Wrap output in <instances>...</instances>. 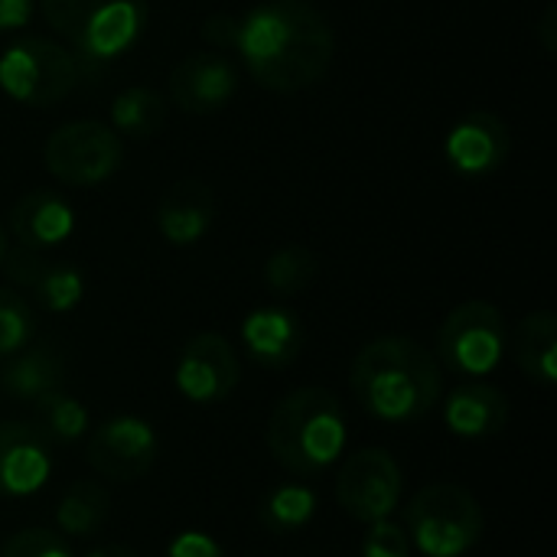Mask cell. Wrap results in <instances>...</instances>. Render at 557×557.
Masks as SVG:
<instances>
[{"label":"cell","mask_w":557,"mask_h":557,"mask_svg":"<svg viewBox=\"0 0 557 557\" xmlns=\"http://www.w3.org/2000/svg\"><path fill=\"white\" fill-rule=\"evenodd\" d=\"M235 52L261 88L294 95L330 72L336 33L310 0H264L238 16Z\"/></svg>","instance_id":"1"},{"label":"cell","mask_w":557,"mask_h":557,"mask_svg":"<svg viewBox=\"0 0 557 557\" xmlns=\"http://www.w3.org/2000/svg\"><path fill=\"white\" fill-rule=\"evenodd\" d=\"M352 395L362 411L385 424L428 418L444 395V369L411 336H379L352 359Z\"/></svg>","instance_id":"2"},{"label":"cell","mask_w":557,"mask_h":557,"mask_svg":"<svg viewBox=\"0 0 557 557\" xmlns=\"http://www.w3.org/2000/svg\"><path fill=\"white\" fill-rule=\"evenodd\" d=\"M264 441L284 470L297 476H320L346 454V408L330 388H297L274 405Z\"/></svg>","instance_id":"3"},{"label":"cell","mask_w":557,"mask_h":557,"mask_svg":"<svg viewBox=\"0 0 557 557\" xmlns=\"http://www.w3.org/2000/svg\"><path fill=\"white\" fill-rule=\"evenodd\" d=\"M46 23L88 62H111L131 52L150 20L147 0H39Z\"/></svg>","instance_id":"4"},{"label":"cell","mask_w":557,"mask_h":557,"mask_svg":"<svg viewBox=\"0 0 557 557\" xmlns=\"http://www.w3.org/2000/svg\"><path fill=\"white\" fill-rule=\"evenodd\" d=\"M95 62L82 59L65 42L46 36H20L0 52V91L26 108H52L69 98Z\"/></svg>","instance_id":"5"},{"label":"cell","mask_w":557,"mask_h":557,"mask_svg":"<svg viewBox=\"0 0 557 557\" xmlns=\"http://www.w3.org/2000/svg\"><path fill=\"white\" fill-rule=\"evenodd\" d=\"M486 529L483 506L457 483H434L411 496L405 509L408 542L424 557L470 555Z\"/></svg>","instance_id":"6"},{"label":"cell","mask_w":557,"mask_h":557,"mask_svg":"<svg viewBox=\"0 0 557 557\" xmlns=\"http://www.w3.org/2000/svg\"><path fill=\"white\" fill-rule=\"evenodd\" d=\"M509 330L499 307L467 300L447 313L437 330V362L460 379H486L506 359Z\"/></svg>","instance_id":"7"},{"label":"cell","mask_w":557,"mask_h":557,"mask_svg":"<svg viewBox=\"0 0 557 557\" xmlns=\"http://www.w3.org/2000/svg\"><path fill=\"white\" fill-rule=\"evenodd\" d=\"M42 163L65 186H101L124 163L121 134L88 117L65 121L46 137Z\"/></svg>","instance_id":"8"},{"label":"cell","mask_w":557,"mask_h":557,"mask_svg":"<svg viewBox=\"0 0 557 557\" xmlns=\"http://www.w3.org/2000/svg\"><path fill=\"white\" fill-rule=\"evenodd\" d=\"M405 473L398 460L382 447L356 450L343 460L336 476V503L356 522H382L392 519L401 506Z\"/></svg>","instance_id":"9"},{"label":"cell","mask_w":557,"mask_h":557,"mask_svg":"<svg viewBox=\"0 0 557 557\" xmlns=\"http://www.w3.org/2000/svg\"><path fill=\"white\" fill-rule=\"evenodd\" d=\"M176 388L193 405L225 401L242 382V359L222 333H196L176 359Z\"/></svg>","instance_id":"10"},{"label":"cell","mask_w":557,"mask_h":557,"mask_svg":"<svg viewBox=\"0 0 557 557\" xmlns=\"http://www.w3.org/2000/svg\"><path fill=\"white\" fill-rule=\"evenodd\" d=\"M157 460V431L134 414L104 421L88 437V467L108 483H134Z\"/></svg>","instance_id":"11"},{"label":"cell","mask_w":557,"mask_h":557,"mask_svg":"<svg viewBox=\"0 0 557 557\" xmlns=\"http://www.w3.org/2000/svg\"><path fill=\"white\" fill-rule=\"evenodd\" d=\"M509 153H512L509 124L493 111L463 114L444 140V157L450 170L463 180H483L503 170Z\"/></svg>","instance_id":"12"},{"label":"cell","mask_w":557,"mask_h":557,"mask_svg":"<svg viewBox=\"0 0 557 557\" xmlns=\"http://www.w3.org/2000/svg\"><path fill=\"white\" fill-rule=\"evenodd\" d=\"M0 264L7 277L26 294H33L36 304L49 313H72L85 300V274L69 261L46 258V251L16 245L3 251Z\"/></svg>","instance_id":"13"},{"label":"cell","mask_w":557,"mask_h":557,"mask_svg":"<svg viewBox=\"0 0 557 557\" xmlns=\"http://www.w3.org/2000/svg\"><path fill=\"white\" fill-rule=\"evenodd\" d=\"M170 104L186 114L222 111L238 91V69L222 52H193L180 59L166 78Z\"/></svg>","instance_id":"14"},{"label":"cell","mask_w":557,"mask_h":557,"mask_svg":"<svg viewBox=\"0 0 557 557\" xmlns=\"http://www.w3.org/2000/svg\"><path fill=\"white\" fill-rule=\"evenodd\" d=\"M52 476L49 441L29 421H0V496L26 499Z\"/></svg>","instance_id":"15"},{"label":"cell","mask_w":557,"mask_h":557,"mask_svg":"<svg viewBox=\"0 0 557 557\" xmlns=\"http://www.w3.org/2000/svg\"><path fill=\"white\" fill-rule=\"evenodd\" d=\"M219 215L215 189L202 180H176L157 202V232L176 248H189L209 235Z\"/></svg>","instance_id":"16"},{"label":"cell","mask_w":557,"mask_h":557,"mask_svg":"<svg viewBox=\"0 0 557 557\" xmlns=\"http://www.w3.org/2000/svg\"><path fill=\"white\" fill-rule=\"evenodd\" d=\"M10 235L16 245L33 251H49L72 238L75 232V209L65 196L52 189H33L20 196L10 209Z\"/></svg>","instance_id":"17"},{"label":"cell","mask_w":557,"mask_h":557,"mask_svg":"<svg viewBox=\"0 0 557 557\" xmlns=\"http://www.w3.org/2000/svg\"><path fill=\"white\" fill-rule=\"evenodd\" d=\"M242 343L251 362L287 369L304 349V323L287 307H258L242 320Z\"/></svg>","instance_id":"18"},{"label":"cell","mask_w":557,"mask_h":557,"mask_svg":"<svg viewBox=\"0 0 557 557\" xmlns=\"http://www.w3.org/2000/svg\"><path fill=\"white\" fill-rule=\"evenodd\" d=\"M444 424L450 434L463 441H486L496 437L509 424V398L496 385L467 382L454 388L444 401Z\"/></svg>","instance_id":"19"},{"label":"cell","mask_w":557,"mask_h":557,"mask_svg":"<svg viewBox=\"0 0 557 557\" xmlns=\"http://www.w3.org/2000/svg\"><path fill=\"white\" fill-rule=\"evenodd\" d=\"M65 388V356L55 343H29L0 372V392L33 405L42 395Z\"/></svg>","instance_id":"20"},{"label":"cell","mask_w":557,"mask_h":557,"mask_svg":"<svg viewBox=\"0 0 557 557\" xmlns=\"http://www.w3.org/2000/svg\"><path fill=\"white\" fill-rule=\"evenodd\" d=\"M509 349L516 366L525 379L542 388L557 382V317L552 310H535L519 320L516 333L509 336Z\"/></svg>","instance_id":"21"},{"label":"cell","mask_w":557,"mask_h":557,"mask_svg":"<svg viewBox=\"0 0 557 557\" xmlns=\"http://www.w3.org/2000/svg\"><path fill=\"white\" fill-rule=\"evenodd\" d=\"M108 516H111V493L95 480L72 483L55 506V525H59V532H65L72 539L98 535L104 529Z\"/></svg>","instance_id":"22"},{"label":"cell","mask_w":557,"mask_h":557,"mask_svg":"<svg viewBox=\"0 0 557 557\" xmlns=\"http://www.w3.org/2000/svg\"><path fill=\"white\" fill-rule=\"evenodd\" d=\"M170 114L166 95H160L157 88L147 85H131L124 91L114 95L111 101V124L117 134L127 137H153L163 131Z\"/></svg>","instance_id":"23"},{"label":"cell","mask_w":557,"mask_h":557,"mask_svg":"<svg viewBox=\"0 0 557 557\" xmlns=\"http://www.w3.org/2000/svg\"><path fill=\"white\" fill-rule=\"evenodd\" d=\"M313 516H317V493L304 483H284V486L271 490L258 506L261 525L274 535H294Z\"/></svg>","instance_id":"24"},{"label":"cell","mask_w":557,"mask_h":557,"mask_svg":"<svg viewBox=\"0 0 557 557\" xmlns=\"http://www.w3.org/2000/svg\"><path fill=\"white\" fill-rule=\"evenodd\" d=\"M33 411H36V428L46 441L72 444L88 431V408L65 388H55L39 401H33Z\"/></svg>","instance_id":"25"},{"label":"cell","mask_w":557,"mask_h":557,"mask_svg":"<svg viewBox=\"0 0 557 557\" xmlns=\"http://www.w3.org/2000/svg\"><path fill=\"white\" fill-rule=\"evenodd\" d=\"M317 274H320V258L304 245H287L264 261V284L281 297L304 294L317 281Z\"/></svg>","instance_id":"26"},{"label":"cell","mask_w":557,"mask_h":557,"mask_svg":"<svg viewBox=\"0 0 557 557\" xmlns=\"http://www.w3.org/2000/svg\"><path fill=\"white\" fill-rule=\"evenodd\" d=\"M36 336L33 307L10 287H0V359L16 356Z\"/></svg>","instance_id":"27"},{"label":"cell","mask_w":557,"mask_h":557,"mask_svg":"<svg viewBox=\"0 0 557 557\" xmlns=\"http://www.w3.org/2000/svg\"><path fill=\"white\" fill-rule=\"evenodd\" d=\"M0 557H75L69 542L52 529H20L0 548Z\"/></svg>","instance_id":"28"},{"label":"cell","mask_w":557,"mask_h":557,"mask_svg":"<svg viewBox=\"0 0 557 557\" xmlns=\"http://www.w3.org/2000/svg\"><path fill=\"white\" fill-rule=\"evenodd\" d=\"M411 555V542H408V532L392 522V519H382V522H372L366 539H362V557H408Z\"/></svg>","instance_id":"29"},{"label":"cell","mask_w":557,"mask_h":557,"mask_svg":"<svg viewBox=\"0 0 557 557\" xmlns=\"http://www.w3.org/2000/svg\"><path fill=\"white\" fill-rule=\"evenodd\" d=\"M166 557H225V548L206 532H180L166 545Z\"/></svg>","instance_id":"30"},{"label":"cell","mask_w":557,"mask_h":557,"mask_svg":"<svg viewBox=\"0 0 557 557\" xmlns=\"http://www.w3.org/2000/svg\"><path fill=\"white\" fill-rule=\"evenodd\" d=\"M202 36L206 42H212L215 49H235L238 39V16L232 13H215L202 23Z\"/></svg>","instance_id":"31"},{"label":"cell","mask_w":557,"mask_h":557,"mask_svg":"<svg viewBox=\"0 0 557 557\" xmlns=\"http://www.w3.org/2000/svg\"><path fill=\"white\" fill-rule=\"evenodd\" d=\"M36 0H0V33H20L33 23Z\"/></svg>","instance_id":"32"},{"label":"cell","mask_w":557,"mask_h":557,"mask_svg":"<svg viewBox=\"0 0 557 557\" xmlns=\"http://www.w3.org/2000/svg\"><path fill=\"white\" fill-rule=\"evenodd\" d=\"M555 20H557V7L555 3H548V7H545V13H542V23H539V36H542V46H545V52H548V55H555V49H557Z\"/></svg>","instance_id":"33"},{"label":"cell","mask_w":557,"mask_h":557,"mask_svg":"<svg viewBox=\"0 0 557 557\" xmlns=\"http://www.w3.org/2000/svg\"><path fill=\"white\" fill-rule=\"evenodd\" d=\"M85 557H140L134 548H127V545H101V548H95V552H88Z\"/></svg>","instance_id":"34"},{"label":"cell","mask_w":557,"mask_h":557,"mask_svg":"<svg viewBox=\"0 0 557 557\" xmlns=\"http://www.w3.org/2000/svg\"><path fill=\"white\" fill-rule=\"evenodd\" d=\"M3 251H7V245H3V232H0V261H3Z\"/></svg>","instance_id":"35"}]
</instances>
